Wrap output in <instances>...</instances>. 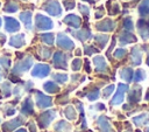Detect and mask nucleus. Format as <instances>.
Segmentation results:
<instances>
[{
  "mask_svg": "<svg viewBox=\"0 0 149 132\" xmlns=\"http://www.w3.org/2000/svg\"><path fill=\"white\" fill-rule=\"evenodd\" d=\"M36 27L37 29H50L52 27V22L50 19H48L47 16H43L41 14L36 15V20H35Z\"/></svg>",
  "mask_w": 149,
  "mask_h": 132,
  "instance_id": "nucleus-3",
  "label": "nucleus"
},
{
  "mask_svg": "<svg viewBox=\"0 0 149 132\" xmlns=\"http://www.w3.org/2000/svg\"><path fill=\"white\" fill-rule=\"evenodd\" d=\"M3 113H5V116H12V114L15 113V107H13V106H10V105H5V107H3Z\"/></svg>",
  "mask_w": 149,
  "mask_h": 132,
  "instance_id": "nucleus-19",
  "label": "nucleus"
},
{
  "mask_svg": "<svg viewBox=\"0 0 149 132\" xmlns=\"http://www.w3.org/2000/svg\"><path fill=\"white\" fill-rule=\"evenodd\" d=\"M31 64H33V58L31 57H26L22 61H20L19 63H16L12 71H13L14 75H20V74L27 71L31 67Z\"/></svg>",
  "mask_w": 149,
  "mask_h": 132,
  "instance_id": "nucleus-1",
  "label": "nucleus"
},
{
  "mask_svg": "<svg viewBox=\"0 0 149 132\" xmlns=\"http://www.w3.org/2000/svg\"><path fill=\"white\" fill-rule=\"evenodd\" d=\"M5 29L8 33H14L17 32L20 29V23L17 20L9 18V16H5Z\"/></svg>",
  "mask_w": 149,
  "mask_h": 132,
  "instance_id": "nucleus-4",
  "label": "nucleus"
},
{
  "mask_svg": "<svg viewBox=\"0 0 149 132\" xmlns=\"http://www.w3.org/2000/svg\"><path fill=\"white\" fill-rule=\"evenodd\" d=\"M44 89H45L47 91H49V92H55V91H57V86H56L54 83H51V82H47V83L44 84Z\"/></svg>",
  "mask_w": 149,
  "mask_h": 132,
  "instance_id": "nucleus-18",
  "label": "nucleus"
},
{
  "mask_svg": "<svg viewBox=\"0 0 149 132\" xmlns=\"http://www.w3.org/2000/svg\"><path fill=\"white\" fill-rule=\"evenodd\" d=\"M41 39L43 42H45L48 44H52V42H54V35L52 34H43L41 36Z\"/></svg>",
  "mask_w": 149,
  "mask_h": 132,
  "instance_id": "nucleus-16",
  "label": "nucleus"
},
{
  "mask_svg": "<svg viewBox=\"0 0 149 132\" xmlns=\"http://www.w3.org/2000/svg\"><path fill=\"white\" fill-rule=\"evenodd\" d=\"M0 121H1V120H0Z\"/></svg>",
  "mask_w": 149,
  "mask_h": 132,
  "instance_id": "nucleus-27",
  "label": "nucleus"
},
{
  "mask_svg": "<svg viewBox=\"0 0 149 132\" xmlns=\"http://www.w3.org/2000/svg\"><path fill=\"white\" fill-rule=\"evenodd\" d=\"M23 121H24V119H22V117H17V118L10 119L8 121H5L2 124V132H10L14 128L19 127L20 125H22Z\"/></svg>",
  "mask_w": 149,
  "mask_h": 132,
  "instance_id": "nucleus-2",
  "label": "nucleus"
},
{
  "mask_svg": "<svg viewBox=\"0 0 149 132\" xmlns=\"http://www.w3.org/2000/svg\"><path fill=\"white\" fill-rule=\"evenodd\" d=\"M22 113L24 114H30L33 113V102L30 98H26L23 100V104H22Z\"/></svg>",
  "mask_w": 149,
  "mask_h": 132,
  "instance_id": "nucleus-10",
  "label": "nucleus"
},
{
  "mask_svg": "<svg viewBox=\"0 0 149 132\" xmlns=\"http://www.w3.org/2000/svg\"><path fill=\"white\" fill-rule=\"evenodd\" d=\"M0 79H1V71H0Z\"/></svg>",
  "mask_w": 149,
  "mask_h": 132,
  "instance_id": "nucleus-23",
  "label": "nucleus"
},
{
  "mask_svg": "<svg viewBox=\"0 0 149 132\" xmlns=\"http://www.w3.org/2000/svg\"><path fill=\"white\" fill-rule=\"evenodd\" d=\"M36 99H37V104L40 107H45V106H49L50 105V98L45 97L44 95H42L41 92H37L36 93Z\"/></svg>",
  "mask_w": 149,
  "mask_h": 132,
  "instance_id": "nucleus-9",
  "label": "nucleus"
},
{
  "mask_svg": "<svg viewBox=\"0 0 149 132\" xmlns=\"http://www.w3.org/2000/svg\"><path fill=\"white\" fill-rule=\"evenodd\" d=\"M17 9H19V5L15 1H8V2H6L5 7H3V11L7 12V13H14Z\"/></svg>",
  "mask_w": 149,
  "mask_h": 132,
  "instance_id": "nucleus-12",
  "label": "nucleus"
},
{
  "mask_svg": "<svg viewBox=\"0 0 149 132\" xmlns=\"http://www.w3.org/2000/svg\"><path fill=\"white\" fill-rule=\"evenodd\" d=\"M0 64L3 67V68H9L10 67V60H9V57H7V56H2V57H0Z\"/></svg>",
  "mask_w": 149,
  "mask_h": 132,
  "instance_id": "nucleus-17",
  "label": "nucleus"
},
{
  "mask_svg": "<svg viewBox=\"0 0 149 132\" xmlns=\"http://www.w3.org/2000/svg\"><path fill=\"white\" fill-rule=\"evenodd\" d=\"M55 78H56L57 81H59V82H63V81L66 79V76H64V75H62V76H61V75H56Z\"/></svg>",
  "mask_w": 149,
  "mask_h": 132,
  "instance_id": "nucleus-20",
  "label": "nucleus"
},
{
  "mask_svg": "<svg viewBox=\"0 0 149 132\" xmlns=\"http://www.w3.org/2000/svg\"><path fill=\"white\" fill-rule=\"evenodd\" d=\"M49 71H50V68L47 64H37L33 69L31 75L35 76V77H44L49 74Z\"/></svg>",
  "mask_w": 149,
  "mask_h": 132,
  "instance_id": "nucleus-6",
  "label": "nucleus"
},
{
  "mask_svg": "<svg viewBox=\"0 0 149 132\" xmlns=\"http://www.w3.org/2000/svg\"><path fill=\"white\" fill-rule=\"evenodd\" d=\"M29 128H30V132H36V128H35V125L34 124H30Z\"/></svg>",
  "mask_w": 149,
  "mask_h": 132,
  "instance_id": "nucleus-21",
  "label": "nucleus"
},
{
  "mask_svg": "<svg viewBox=\"0 0 149 132\" xmlns=\"http://www.w3.org/2000/svg\"><path fill=\"white\" fill-rule=\"evenodd\" d=\"M0 26H1V19H0Z\"/></svg>",
  "mask_w": 149,
  "mask_h": 132,
  "instance_id": "nucleus-25",
  "label": "nucleus"
},
{
  "mask_svg": "<svg viewBox=\"0 0 149 132\" xmlns=\"http://www.w3.org/2000/svg\"><path fill=\"white\" fill-rule=\"evenodd\" d=\"M9 46L10 47H14V48H20L24 44V35L23 34H17V35H14L9 39Z\"/></svg>",
  "mask_w": 149,
  "mask_h": 132,
  "instance_id": "nucleus-7",
  "label": "nucleus"
},
{
  "mask_svg": "<svg viewBox=\"0 0 149 132\" xmlns=\"http://www.w3.org/2000/svg\"><path fill=\"white\" fill-rule=\"evenodd\" d=\"M0 6H1V4H0Z\"/></svg>",
  "mask_w": 149,
  "mask_h": 132,
  "instance_id": "nucleus-26",
  "label": "nucleus"
},
{
  "mask_svg": "<svg viewBox=\"0 0 149 132\" xmlns=\"http://www.w3.org/2000/svg\"><path fill=\"white\" fill-rule=\"evenodd\" d=\"M20 19L24 23V26H26L27 29H30L31 28V13L30 12H22L20 14Z\"/></svg>",
  "mask_w": 149,
  "mask_h": 132,
  "instance_id": "nucleus-8",
  "label": "nucleus"
},
{
  "mask_svg": "<svg viewBox=\"0 0 149 132\" xmlns=\"http://www.w3.org/2000/svg\"><path fill=\"white\" fill-rule=\"evenodd\" d=\"M1 91L3 97H9L12 95V88H10V83L9 82H3L1 84Z\"/></svg>",
  "mask_w": 149,
  "mask_h": 132,
  "instance_id": "nucleus-13",
  "label": "nucleus"
},
{
  "mask_svg": "<svg viewBox=\"0 0 149 132\" xmlns=\"http://www.w3.org/2000/svg\"><path fill=\"white\" fill-rule=\"evenodd\" d=\"M57 43H58V46H61L63 48H66V49H71L72 48V42L66 36H64V35H59L58 36Z\"/></svg>",
  "mask_w": 149,
  "mask_h": 132,
  "instance_id": "nucleus-11",
  "label": "nucleus"
},
{
  "mask_svg": "<svg viewBox=\"0 0 149 132\" xmlns=\"http://www.w3.org/2000/svg\"><path fill=\"white\" fill-rule=\"evenodd\" d=\"M43 8H44L49 14H51V15H59V14H61V7H59V5H58L57 1H54V0L48 1V2L43 6Z\"/></svg>",
  "mask_w": 149,
  "mask_h": 132,
  "instance_id": "nucleus-5",
  "label": "nucleus"
},
{
  "mask_svg": "<svg viewBox=\"0 0 149 132\" xmlns=\"http://www.w3.org/2000/svg\"><path fill=\"white\" fill-rule=\"evenodd\" d=\"M16 132H27V131H26L24 128H20V130H17Z\"/></svg>",
  "mask_w": 149,
  "mask_h": 132,
  "instance_id": "nucleus-22",
  "label": "nucleus"
},
{
  "mask_svg": "<svg viewBox=\"0 0 149 132\" xmlns=\"http://www.w3.org/2000/svg\"><path fill=\"white\" fill-rule=\"evenodd\" d=\"M63 60H64V57H63V55L61 54V53H56L55 54V57H54V62H55V64H56V67H58V68H64L65 65H64V62H63Z\"/></svg>",
  "mask_w": 149,
  "mask_h": 132,
  "instance_id": "nucleus-14",
  "label": "nucleus"
},
{
  "mask_svg": "<svg viewBox=\"0 0 149 132\" xmlns=\"http://www.w3.org/2000/svg\"><path fill=\"white\" fill-rule=\"evenodd\" d=\"M65 22L69 23V25H72V26H74V27H77V26L79 25V20H78V18L74 16V15H69V16L65 19Z\"/></svg>",
  "mask_w": 149,
  "mask_h": 132,
  "instance_id": "nucleus-15",
  "label": "nucleus"
},
{
  "mask_svg": "<svg viewBox=\"0 0 149 132\" xmlns=\"http://www.w3.org/2000/svg\"><path fill=\"white\" fill-rule=\"evenodd\" d=\"M87 1H94V0H87Z\"/></svg>",
  "mask_w": 149,
  "mask_h": 132,
  "instance_id": "nucleus-24",
  "label": "nucleus"
}]
</instances>
